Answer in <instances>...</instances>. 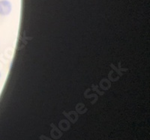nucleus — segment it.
Segmentation results:
<instances>
[{"mask_svg":"<svg viewBox=\"0 0 150 140\" xmlns=\"http://www.w3.org/2000/svg\"><path fill=\"white\" fill-rule=\"evenodd\" d=\"M11 11V4L7 0L0 1V15L5 16Z\"/></svg>","mask_w":150,"mask_h":140,"instance_id":"nucleus-1","label":"nucleus"},{"mask_svg":"<svg viewBox=\"0 0 150 140\" xmlns=\"http://www.w3.org/2000/svg\"><path fill=\"white\" fill-rule=\"evenodd\" d=\"M0 77H1V74H0Z\"/></svg>","mask_w":150,"mask_h":140,"instance_id":"nucleus-2","label":"nucleus"}]
</instances>
